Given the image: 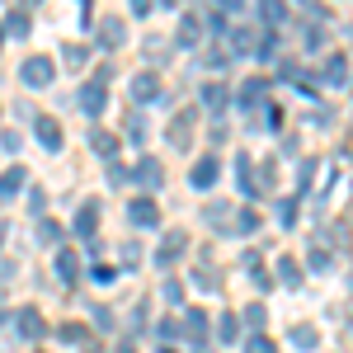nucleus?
<instances>
[{"instance_id":"54","label":"nucleus","mask_w":353,"mask_h":353,"mask_svg":"<svg viewBox=\"0 0 353 353\" xmlns=\"http://www.w3.org/2000/svg\"><path fill=\"white\" fill-rule=\"evenodd\" d=\"M349 288H353V269H349Z\"/></svg>"},{"instance_id":"32","label":"nucleus","mask_w":353,"mask_h":353,"mask_svg":"<svg viewBox=\"0 0 353 353\" xmlns=\"http://www.w3.org/2000/svg\"><path fill=\"white\" fill-rule=\"evenodd\" d=\"M241 321H245L250 330H264V321H269V311H264V301H250V306L241 311Z\"/></svg>"},{"instance_id":"39","label":"nucleus","mask_w":353,"mask_h":353,"mask_svg":"<svg viewBox=\"0 0 353 353\" xmlns=\"http://www.w3.org/2000/svg\"><path fill=\"white\" fill-rule=\"evenodd\" d=\"M85 57H90V52H85L81 43H66V48H61V61H71V66H81Z\"/></svg>"},{"instance_id":"5","label":"nucleus","mask_w":353,"mask_h":353,"mask_svg":"<svg viewBox=\"0 0 353 353\" xmlns=\"http://www.w3.org/2000/svg\"><path fill=\"white\" fill-rule=\"evenodd\" d=\"M269 90H273L269 76H250V81L236 90V104H241V109H259V104L269 99Z\"/></svg>"},{"instance_id":"4","label":"nucleus","mask_w":353,"mask_h":353,"mask_svg":"<svg viewBox=\"0 0 353 353\" xmlns=\"http://www.w3.org/2000/svg\"><path fill=\"white\" fill-rule=\"evenodd\" d=\"M161 76H156V71H151V66H146V71H137L132 81H128V94H132V104H156V99H161Z\"/></svg>"},{"instance_id":"6","label":"nucleus","mask_w":353,"mask_h":353,"mask_svg":"<svg viewBox=\"0 0 353 353\" xmlns=\"http://www.w3.org/2000/svg\"><path fill=\"white\" fill-rule=\"evenodd\" d=\"M76 104H81V113H85V118H99V113H104V104H109V90H104V81H90V85H81Z\"/></svg>"},{"instance_id":"15","label":"nucleus","mask_w":353,"mask_h":353,"mask_svg":"<svg viewBox=\"0 0 353 353\" xmlns=\"http://www.w3.org/2000/svg\"><path fill=\"white\" fill-rule=\"evenodd\" d=\"M321 81H325V85H349V57H344V52H330L325 66H321Z\"/></svg>"},{"instance_id":"3","label":"nucleus","mask_w":353,"mask_h":353,"mask_svg":"<svg viewBox=\"0 0 353 353\" xmlns=\"http://www.w3.org/2000/svg\"><path fill=\"white\" fill-rule=\"evenodd\" d=\"M57 76V66H52V57H28L24 66H19V81L28 85V90H48Z\"/></svg>"},{"instance_id":"21","label":"nucleus","mask_w":353,"mask_h":353,"mask_svg":"<svg viewBox=\"0 0 353 353\" xmlns=\"http://www.w3.org/2000/svg\"><path fill=\"white\" fill-rule=\"evenodd\" d=\"M203 33H208V28H203L198 14H184V19H179V43H184V48H198V43H203Z\"/></svg>"},{"instance_id":"52","label":"nucleus","mask_w":353,"mask_h":353,"mask_svg":"<svg viewBox=\"0 0 353 353\" xmlns=\"http://www.w3.org/2000/svg\"><path fill=\"white\" fill-rule=\"evenodd\" d=\"M161 5H179V0H161Z\"/></svg>"},{"instance_id":"46","label":"nucleus","mask_w":353,"mask_h":353,"mask_svg":"<svg viewBox=\"0 0 353 353\" xmlns=\"http://www.w3.org/2000/svg\"><path fill=\"white\" fill-rule=\"evenodd\" d=\"M226 57H231V48H208V66H226Z\"/></svg>"},{"instance_id":"14","label":"nucleus","mask_w":353,"mask_h":353,"mask_svg":"<svg viewBox=\"0 0 353 353\" xmlns=\"http://www.w3.org/2000/svg\"><path fill=\"white\" fill-rule=\"evenodd\" d=\"M226 99H231V90H226L221 81H208L203 90H198V104H203L208 113H221V109H226Z\"/></svg>"},{"instance_id":"36","label":"nucleus","mask_w":353,"mask_h":353,"mask_svg":"<svg viewBox=\"0 0 353 353\" xmlns=\"http://www.w3.org/2000/svg\"><path fill=\"white\" fill-rule=\"evenodd\" d=\"M161 297H165V306H179V301H184V283H174V278H165Z\"/></svg>"},{"instance_id":"43","label":"nucleus","mask_w":353,"mask_h":353,"mask_svg":"<svg viewBox=\"0 0 353 353\" xmlns=\"http://www.w3.org/2000/svg\"><path fill=\"white\" fill-rule=\"evenodd\" d=\"M306 48H311V52H316V48H325V28H306Z\"/></svg>"},{"instance_id":"7","label":"nucleus","mask_w":353,"mask_h":353,"mask_svg":"<svg viewBox=\"0 0 353 353\" xmlns=\"http://www.w3.org/2000/svg\"><path fill=\"white\" fill-rule=\"evenodd\" d=\"M203 217H208V226H212L217 236H236V208H231V203H208Z\"/></svg>"},{"instance_id":"20","label":"nucleus","mask_w":353,"mask_h":353,"mask_svg":"<svg viewBox=\"0 0 353 353\" xmlns=\"http://www.w3.org/2000/svg\"><path fill=\"white\" fill-rule=\"evenodd\" d=\"M193 283H198L203 292H217V288H221V269L212 264V259H203V264L193 269Z\"/></svg>"},{"instance_id":"11","label":"nucleus","mask_w":353,"mask_h":353,"mask_svg":"<svg viewBox=\"0 0 353 353\" xmlns=\"http://www.w3.org/2000/svg\"><path fill=\"white\" fill-rule=\"evenodd\" d=\"M132 179L141 184V189H161V184H165V165L156 161V156H141L137 170H132Z\"/></svg>"},{"instance_id":"35","label":"nucleus","mask_w":353,"mask_h":353,"mask_svg":"<svg viewBox=\"0 0 353 353\" xmlns=\"http://www.w3.org/2000/svg\"><path fill=\"white\" fill-rule=\"evenodd\" d=\"M146 57H151V71H156V61H170V43H165V38H146Z\"/></svg>"},{"instance_id":"12","label":"nucleus","mask_w":353,"mask_h":353,"mask_svg":"<svg viewBox=\"0 0 353 353\" xmlns=\"http://www.w3.org/2000/svg\"><path fill=\"white\" fill-rule=\"evenodd\" d=\"M217 170H221V165H217V156H203V161H193V170H189V184H193L198 193H203V189H212V184H217Z\"/></svg>"},{"instance_id":"33","label":"nucleus","mask_w":353,"mask_h":353,"mask_svg":"<svg viewBox=\"0 0 353 353\" xmlns=\"http://www.w3.org/2000/svg\"><path fill=\"white\" fill-rule=\"evenodd\" d=\"M5 33H10V38H28V14H24V10H10V19H5Z\"/></svg>"},{"instance_id":"31","label":"nucleus","mask_w":353,"mask_h":353,"mask_svg":"<svg viewBox=\"0 0 353 353\" xmlns=\"http://www.w3.org/2000/svg\"><path fill=\"white\" fill-rule=\"evenodd\" d=\"M217 339H226V344H231V339H241V316H236V311H221V321H217Z\"/></svg>"},{"instance_id":"42","label":"nucleus","mask_w":353,"mask_h":353,"mask_svg":"<svg viewBox=\"0 0 353 353\" xmlns=\"http://www.w3.org/2000/svg\"><path fill=\"white\" fill-rule=\"evenodd\" d=\"M123 132H132L137 141H141V137H146V123H141V113H132V118H128V123H123Z\"/></svg>"},{"instance_id":"55","label":"nucleus","mask_w":353,"mask_h":353,"mask_svg":"<svg viewBox=\"0 0 353 353\" xmlns=\"http://www.w3.org/2000/svg\"><path fill=\"white\" fill-rule=\"evenodd\" d=\"M193 353H208V349H193Z\"/></svg>"},{"instance_id":"2","label":"nucleus","mask_w":353,"mask_h":353,"mask_svg":"<svg viewBox=\"0 0 353 353\" xmlns=\"http://www.w3.org/2000/svg\"><path fill=\"white\" fill-rule=\"evenodd\" d=\"M198 118H203V109H179L174 118H170V128H165V141L174 146V151H189V141H193V128H198Z\"/></svg>"},{"instance_id":"50","label":"nucleus","mask_w":353,"mask_h":353,"mask_svg":"<svg viewBox=\"0 0 353 353\" xmlns=\"http://www.w3.org/2000/svg\"><path fill=\"white\" fill-rule=\"evenodd\" d=\"M113 353H137V344H132V339H123V344H118Z\"/></svg>"},{"instance_id":"47","label":"nucleus","mask_w":353,"mask_h":353,"mask_svg":"<svg viewBox=\"0 0 353 353\" xmlns=\"http://www.w3.org/2000/svg\"><path fill=\"white\" fill-rule=\"evenodd\" d=\"M156 334H161V339H179V334H184V330L174 325V321H161V325H156Z\"/></svg>"},{"instance_id":"18","label":"nucleus","mask_w":353,"mask_h":353,"mask_svg":"<svg viewBox=\"0 0 353 353\" xmlns=\"http://www.w3.org/2000/svg\"><path fill=\"white\" fill-rule=\"evenodd\" d=\"M123 43H128V24H123V19H104V24H99V48H123Z\"/></svg>"},{"instance_id":"17","label":"nucleus","mask_w":353,"mask_h":353,"mask_svg":"<svg viewBox=\"0 0 353 353\" xmlns=\"http://www.w3.org/2000/svg\"><path fill=\"white\" fill-rule=\"evenodd\" d=\"M236 179H241V193H245V198H259V193H264V184L254 179V165H250V156H245V151H241V161H236Z\"/></svg>"},{"instance_id":"24","label":"nucleus","mask_w":353,"mask_h":353,"mask_svg":"<svg viewBox=\"0 0 353 353\" xmlns=\"http://www.w3.org/2000/svg\"><path fill=\"white\" fill-rule=\"evenodd\" d=\"M57 278H61V283H76V278H81V259H76L71 250H57Z\"/></svg>"},{"instance_id":"26","label":"nucleus","mask_w":353,"mask_h":353,"mask_svg":"<svg viewBox=\"0 0 353 353\" xmlns=\"http://www.w3.org/2000/svg\"><path fill=\"white\" fill-rule=\"evenodd\" d=\"M184 334L198 339V349H208V316H203V311H189V316H184Z\"/></svg>"},{"instance_id":"27","label":"nucleus","mask_w":353,"mask_h":353,"mask_svg":"<svg viewBox=\"0 0 353 353\" xmlns=\"http://www.w3.org/2000/svg\"><path fill=\"white\" fill-rule=\"evenodd\" d=\"M259 226H264V217L254 208H236V236H254Z\"/></svg>"},{"instance_id":"34","label":"nucleus","mask_w":353,"mask_h":353,"mask_svg":"<svg viewBox=\"0 0 353 353\" xmlns=\"http://www.w3.org/2000/svg\"><path fill=\"white\" fill-rule=\"evenodd\" d=\"M292 344H297V349H316V344H321V334H316L311 325H297V330H292Z\"/></svg>"},{"instance_id":"49","label":"nucleus","mask_w":353,"mask_h":353,"mask_svg":"<svg viewBox=\"0 0 353 353\" xmlns=\"http://www.w3.org/2000/svg\"><path fill=\"white\" fill-rule=\"evenodd\" d=\"M132 14H137V19H146V14H151V0H132Z\"/></svg>"},{"instance_id":"57","label":"nucleus","mask_w":353,"mask_h":353,"mask_svg":"<svg viewBox=\"0 0 353 353\" xmlns=\"http://www.w3.org/2000/svg\"><path fill=\"white\" fill-rule=\"evenodd\" d=\"M349 208H353V198H349Z\"/></svg>"},{"instance_id":"30","label":"nucleus","mask_w":353,"mask_h":353,"mask_svg":"<svg viewBox=\"0 0 353 353\" xmlns=\"http://www.w3.org/2000/svg\"><path fill=\"white\" fill-rule=\"evenodd\" d=\"M330 264H334V259H330V250L311 241V250H306V269H311V273H325Z\"/></svg>"},{"instance_id":"23","label":"nucleus","mask_w":353,"mask_h":353,"mask_svg":"<svg viewBox=\"0 0 353 353\" xmlns=\"http://www.w3.org/2000/svg\"><path fill=\"white\" fill-rule=\"evenodd\" d=\"M226 48H231V52H254V28H241V24H236V28H226Z\"/></svg>"},{"instance_id":"41","label":"nucleus","mask_w":353,"mask_h":353,"mask_svg":"<svg viewBox=\"0 0 353 353\" xmlns=\"http://www.w3.org/2000/svg\"><path fill=\"white\" fill-rule=\"evenodd\" d=\"M90 321H94L99 330H109L113 325V311H109V306H94V311H90Z\"/></svg>"},{"instance_id":"37","label":"nucleus","mask_w":353,"mask_h":353,"mask_svg":"<svg viewBox=\"0 0 353 353\" xmlns=\"http://www.w3.org/2000/svg\"><path fill=\"white\" fill-rule=\"evenodd\" d=\"M254 52H259V61H273V52H278V33H273V28H264V43H259Z\"/></svg>"},{"instance_id":"38","label":"nucleus","mask_w":353,"mask_h":353,"mask_svg":"<svg viewBox=\"0 0 353 353\" xmlns=\"http://www.w3.org/2000/svg\"><path fill=\"white\" fill-rule=\"evenodd\" d=\"M128 179H132V170H123L118 161H109V184H113V189H123Z\"/></svg>"},{"instance_id":"10","label":"nucleus","mask_w":353,"mask_h":353,"mask_svg":"<svg viewBox=\"0 0 353 353\" xmlns=\"http://www.w3.org/2000/svg\"><path fill=\"white\" fill-rule=\"evenodd\" d=\"M14 325H19L24 339H43V334H48V321H43L38 306H19V311H14Z\"/></svg>"},{"instance_id":"28","label":"nucleus","mask_w":353,"mask_h":353,"mask_svg":"<svg viewBox=\"0 0 353 353\" xmlns=\"http://www.w3.org/2000/svg\"><path fill=\"white\" fill-rule=\"evenodd\" d=\"M241 353H278V344H273L264 330H250V334H245V344H241Z\"/></svg>"},{"instance_id":"8","label":"nucleus","mask_w":353,"mask_h":353,"mask_svg":"<svg viewBox=\"0 0 353 353\" xmlns=\"http://www.w3.org/2000/svg\"><path fill=\"white\" fill-rule=\"evenodd\" d=\"M57 339H61V344H76V349H85V353H99V339H94L90 325H81V321H66V325L57 330Z\"/></svg>"},{"instance_id":"44","label":"nucleus","mask_w":353,"mask_h":353,"mask_svg":"<svg viewBox=\"0 0 353 353\" xmlns=\"http://www.w3.org/2000/svg\"><path fill=\"white\" fill-rule=\"evenodd\" d=\"M0 146H5V151H19L24 141H19V132H14V128H5V132H0Z\"/></svg>"},{"instance_id":"40","label":"nucleus","mask_w":353,"mask_h":353,"mask_svg":"<svg viewBox=\"0 0 353 353\" xmlns=\"http://www.w3.org/2000/svg\"><path fill=\"white\" fill-rule=\"evenodd\" d=\"M278 221H283V226H292V221H297V203H292V198H283V203H278Z\"/></svg>"},{"instance_id":"25","label":"nucleus","mask_w":353,"mask_h":353,"mask_svg":"<svg viewBox=\"0 0 353 353\" xmlns=\"http://www.w3.org/2000/svg\"><path fill=\"white\" fill-rule=\"evenodd\" d=\"M278 278H283V288H288V292H297V288H301V269H297V259L278 254Z\"/></svg>"},{"instance_id":"19","label":"nucleus","mask_w":353,"mask_h":353,"mask_svg":"<svg viewBox=\"0 0 353 353\" xmlns=\"http://www.w3.org/2000/svg\"><path fill=\"white\" fill-rule=\"evenodd\" d=\"M259 19H264V28L278 33V28L288 24V5H283V0H259Z\"/></svg>"},{"instance_id":"9","label":"nucleus","mask_w":353,"mask_h":353,"mask_svg":"<svg viewBox=\"0 0 353 353\" xmlns=\"http://www.w3.org/2000/svg\"><path fill=\"white\" fill-rule=\"evenodd\" d=\"M33 132H38V141H43L48 151H61V141H66V132H61V123H57L52 113H38V118H33Z\"/></svg>"},{"instance_id":"16","label":"nucleus","mask_w":353,"mask_h":353,"mask_svg":"<svg viewBox=\"0 0 353 353\" xmlns=\"http://www.w3.org/2000/svg\"><path fill=\"white\" fill-rule=\"evenodd\" d=\"M94 231H99V203L90 198V203H81V212H76V236H81V241H90Z\"/></svg>"},{"instance_id":"53","label":"nucleus","mask_w":353,"mask_h":353,"mask_svg":"<svg viewBox=\"0 0 353 353\" xmlns=\"http://www.w3.org/2000/svg\"><path fill=\"white\" fill-rule=\"evenodd\" d=\"M0 43H5V24H0Z\"/></svg>"},{"instance_id":"45","label":"nucleus","mask_w":353,"mask_h":353,"mask_svg":"<svg viewBox=\"0 0 353 353\" xmlns=\"http://www.w3.org/2000/svg\"><path fill=\"white\" fill-rule=\"evenodd\" d=\"M38 236L52 245V241H61V226H57V221H43V226H38Z\"/></svg>"},{"instance_id":"29","label":"nucleus","mask_w":353,"mask_h":353,"mask_svg":"<svg viewBox=\"0 0 353 353\" xmlns=\"http://www.w3.org/2000/svg\"><path fill=\"white\" fill-rule=\"evenodd\" d=\"M90 146H94L104 161H113V156H118V137H113V132H99V128L90 132Z\"/></svg>"},{"instance_id":"56","label":"nucleus","mask_w":353,"mask_h":353,"mask_svg":"<svg viewBox=\"0 0 353 353\" xmlns=\"http://www.w3.org/2000/svg\"><path fill=\"white\" fill-rule=\"evenodd\" d=\"M161 353H174V349H161Z\"/></svg>"},{"instance_id":"13","label":"nucleus","mask_w":353,"mask_h":353,"mask_svg":"<svg viewBox=\"0 0 353 353\" xmlns=\"http://www.w3.org/2000/svg\"><path fill=\"white\" fill-rule=\"evenodd\" d=\"M128 217H132V226H156L161 221V208H156V198H132L128 203Z\"/></svg>"},{"instance_id":"1","label":"nucleus","mask_w":353,"mask_h":353,"mask_svg":"<svg viewBox=\"0 0 353 353\" xmlns=\"http://www.w3.org/2000/svg\"><path fill=\"white\" fill-rule=\"evenodd\" d=\"M184 250H189V231H179V226H174V231H165L161 236V245H156V254H151V264H156V269H174V264H179V259H184Z\"/></svg>"},{"instance_id":"48","label":"nucleus","mask_w":353,"mask_h":353,"mask_svg":"<svg viewBox=\"0 0 353 353\" xmlns=\"http://www.w3.org/2000/svg\"><path fill=\"white\" fill-rule=\"evenodd\" d=\"M245 0H217V14H241Z\"/></svg>"},{"instance_id":"22","label":"nucleus","mask_w":353,"mask_h":353,"mask_svg":"<svg viewBox=\"0 0 353 353\" xmlns=\"http://www.w3.org/2000/svg\"><path fill=\"white\" fill-rule=\"evenodd\" d=\"M24 179H28V170H24V165H10V170L0 174V198H14V193L24 189Z\"/></svg>"},{"instance_id":"51","label":"nucleus","mask_w":353,"mask_h":353,"mask_svg":"<svg viewBox=\"0 0 353 353\" xmlns=\"http://www.w3.org/2000/svg\"><path fill=\"white\" fill-rule=\"evenodd\" d=\"M0 241H5V217H0Z\"/></svg>"}]
</instances>
